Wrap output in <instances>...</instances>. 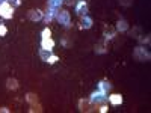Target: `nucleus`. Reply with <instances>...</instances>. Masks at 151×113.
<instances>
[{
	"label": "nucleus",
	"mask_w": 151,
	"mask_h": 113,
	"mask_svg": "<svg viewBox=\"0 0 151 113\" xmlns=\"http://www.w3.org/2000/svg\"><path fill=\"white\" fill-rule=\"evenodd\" d=\"M5 2H6L8 5H11L12 8H17V6H20L21 0H5Z\"/></svg>",
	"instance_id": "aec40b11"
},
{
	"label": "nucleus",
	"mask_w": 151,
	"mask_h": 113,
	"mask_svg": "<svg viewBox=\"0 0 151 113\" xmlns=\"http://www.w3.org/2000/svg\"><path fill=\"white\" fill-rule=\"evenodd\" d=\"M79 2H88V0H79Z\"/></svg>",
	"instance_id": "c756f323"
},
{
	"label": "nucleus",
	"mask_w": 151,
	"mask_h": 113,
	"mask_svg": "<svg viewBox=\"0 0 151 113\" xmlns=\"http://www.w3.org/2000/svg\"><path fill=\"white\" fill-rule=\"evenodd\" d=\"M133 56H134V59L136 60H139V62H148L150 59H151V54H150V51L145 48V47H136L134 50H133Z\"/></svg>",
	"instance_id": "f257e3e1"
},
{
	"label": "nucleus",
	"mask_w": 151,
	"mask_h": 113,
	"mask_svg": "<svg viewBox=\"0 0 151 113\" xmlns=\"http://www.w3.org/2000/svg\"><path fill=\"white\" fill-rule=\"evenodd\" d=\"M107 99L110 101L112 106H121L122 104V97L119 94H112V95L107 97Z\"/></svg>",
	"instance_id": "9d476101"
},
{
	"label": "nucleus",
	"mask_w": 151,
	"mask_h": 113,
	"mask_svg": "<svg viewBox=\"0 0 151 113\" xmlns=\"http://www.w3.org/2000/svg\"><path fill=\"white\" fill-rule=\"evenodd\" d=\"M27 17H29V20H30V21L36 23V21L42 20V17H44V12H41L40 9H30V11L27 12Z\"/></svg>",
	"instance_id": "39448f33"
},
{
	"label": "nucleus",
	"mask_w": 151,
	"mask_h": 113,
	"mask_svg": "<svg viewBox=\"0 0 151 113\" xmlns=\"http://www.w3.org/2000/svg\"><path fill=\"white\" fill-rule=\"evenodd\" d=\"M26 101H27L30 106L40 104V103H38V95H36V94H32V92H29V94L26 95Z\"/></svg>",
	"instance_id": "2eb2a0df"
},
{
	"label": "nucleus",
	"mask_w": 151,
	"mask_h": 113,
	"mask_svg": "<svg viewBox=\"0 0 151 113\" xmlns=\"http://www.w3.org/2000/svg\"><path fill=\"white\" fill-rule=\"evenodd\" d=\"M6 87L9 91H15V89H18V80L17 79H8L6 80Z\"/></svg>",
	"instance_id": "4468645a"
},
{
	"label": "nucleus",
	"mask_w": 151,
	"mask_h": 113,
	"mask_svg": "<svg viewBox=\"0 0 151 113\" xmlns=\"http://www.w3.org/2000/svg\"><path fill=\"white\" fill-rule=\"evenodd\" d=\"M58 60H59V57H58L56 54H53V53H52V54H50V57L47 59V64H50V65H53V64H56Z\"/></svg>",
	"instance_id": "6ab92c4d"
},
{
	"label": "nucleus",
	"mask_w": 151,
	"mask_h": 113,
	"mask_svg": "<svg viewBox=\"0 0 151 113\" xmlns=\"http://www.w3.org/2000/svg\"><path fill=\"white\" fill-rule=\"evenodd\" d=\"M2 3H5V0H0V5H2Z\"/></svg>",
	"instance_id": "c85d7f7f"
},
{
	"label": "nucleus",
	"mask_w": 151,
	"mask_h": 113,
	"mask_svg": "<svg viewBox=\"0 0 151 113\" xmlns=\"http://www.w3.org/2000/svg\"><path fill=\"white\" fill-rule=\"evenodd\" d=\"M56 20L65 27H70L71 26V17H70V12L68 11H58L56 14Z\"/></svg>",
	"instance_id": "f03ea898"
},
{
	"label": "nucleus",
	"mask_w": 151,
	"mask_h": 113,
	"mask_svg": "<svg viewBox=\"0 0 151 113\" xmlns=\"http://www.w3.org/2000/svg\"><path fill=\"white\" fill-rule=\"evenodd\" d=\"M52 36V30H50L48 27H45L42 32H41V38H50Z\"/></svg>",
	"instance_id": "412c9836"
},
{
	"label": "nucleus",
	"mask_w": 151,
	"mask_h": 113,
	"mask_svg": "<svg viewBox=\"0 0 151 113\" xmlns=\"http://www.w3.org/2000/svg\"><path fill=\"white\" fill-rule=\"evenodd\" d=\"M56 14H58V12H56V11H52V9H48V11L45 12V15H44L42 18H44V21H45V23L48 24L50 21H53V18L56 17Z\"/></svg>",
	"instance_id": "f3484780"
},
{
	"label": "nucleus",
	"mask_w": 151,
	"mask_h": 113,
	"mask_svg": "<svg viewBox=\"0 0 151 113\" xmlns=\"http://www.w3.org/2000/svg\"><path fill=\"white\" fill-rule=\"evenodd\" d=\"M60 5H62V0H47V6L48 9H52V11H59L60 9Z\"/></svg>",
	"instance_id": "ddd939ff"
},
{
	"label": "nucleus",
	"mask_w": 151,
	"mask_h": 113,
	"mask_svg": "<svg viewBox=\"0 0 151 113\" xmlns=\"http://www.w3.org/2000/svg\"><path fill=\"white\" fill-rule=\"evenodd\" d=\"M50 54H52V50H44V48L40 50V57H41L44 62H47V59L50 57Z\"/></svg>",
	"instance_id": "a211bd4d"
},
{
	"label": "nucleus",
	"mask_w": 151,
	"mask_h": 113,
	"mask_svg": "<svg viewBox=\"0 0 151 113\" xmlns=\"http://www.w3.org/2000/svg\"><path fill=\"white\" fill-rule=\"evenodd\" d=\"M119 5L121 6H125V8H129L133 5V0H119Z\"/></svg>",
	"instance_id": "5701e85b"
},
{
	"label": "nucleus",
	"mask_w": 151,
	"mask_h": 113,
	"mask_svg": "<svg viewBox=\"0 0 151 113\" xmlns=\"http://www.w3.org/2000/svg\"><path fill=\"white\" fill-rule=\"evenodd\" d=\"M76 14H77L79 17L88 15V5H86V2H77V5H76Z\"/></svg>",
	"instance_id": "423d86ee"
},
{
	"label": "nucleus",
	"mask_w": 151,
	"mask_h": 113,
	"mask_svg": "<svg viewBox=\"0 0 151 113\" xmlns=\"http://www.w3.org/2000/svg\"><path fill=\"white\" fill-rule=\"evenodd\" d=\"M6 33H8V27L3 23H0V36H6Z\"/></svg>",
	"instance_id": "4be33fe9"
},
{
	"label": "nucleus",
	"mask_w": 151,
	"mask_h": 113,
	"mask_svg": "<svg viewBox=\"0 0 151 113\" xmlns=\"http://www.w3.org/2000/svg\"><path fill=\"white\" fill-rule=\"evenodd\" d=\"M55 47V41L52 38H41V48L44 50H53Z\"/></svg>",
	"instance_id": "1a4fd4ad"
},
{
	"label": "nucleus",
	"mask_w": 151,
	"mask_h": 113,
	"mask_svg": "<svg viewBox=\"0 0 151 113\" xmlns=\"http://www.w3.org/2000/svg\"><path fill=\"white\" fill-rule=\"evenodd\" d=\"M92 24H94L92 18H91V17H88V15H85V17H82L80 29H91V27H92Z\"/></svg>",
	"instance_id": "9b49d317"
},
{
	"label": "nucleus",
	"mask_w": 151,
	"mask_h": 113,
	"mask_svg": "<svg viewBox=\"0 0 151 113\" xmlns=\"http://www.w3.org/2000/svg\"><path fill=\"white\" fill-rule=\"evenodd\" d=\"M107 51V44L106 41H101V42H97L95 44V53L97 54H104Z\"/></svg>",
	"instance_id": "f8f14e48"
},
{
	"label": "nucleus",
	"mask_w": 151,
	"mask_h": 113,
	"mask_svg": "<svg viewBox=\"0 0 151 113\" xmlns=\"http://www.w3.org/2000/svg\"><path fill=\"white\" fill-rule=\"evenodd\" d=\"M107 101V97H106V94H103L101 91H97V92H92L91 94V97H89V103L91 104H103V103H106Z\"/></svg>",
	"instance_id": "7ed1b4c3"
},
{
	"label": "nucleus",
	"mask_w": 151,
	"mask_h": 113,
	"mask_svg": "<svg viewBox=\"0 0 151 113\" xmlns=\"http://www.w3.org/2000/svg\"><path fill=\"white\" fill-rule=\"evenodd\" d=\"M0 17L6 18V20L12 18V17H14V8H12L11 5H8L6 2L2 3V5H0Z\"/></svg>",
	"instance_id": "20e7f679"
},
{
	"label": "nucleus",
	"mask_w": 151,
	"mask_h": 113,
	"mask_svg": "<svg viewBox=\"0 0 151 113\" xmlns=\"http://www.w3.org/2000/svg\"><path fill=\"white\" fill-rule=\"evenodd\" d=\"M127 29H129L127 21H125L124 18H119V20H118V23H116V30H119V32H125Z\"/></svg>",
	"instance_id": "dca6fc26"
},
{
	"label": "nucleus",
	"mask_w": 151,
	"mask_h": 113,
	"mask_svg": "<svg viewBox=\"0 0 151 113\" xmlns=\"http://www.w3.org/2000/svg\"><path fill=\"white\" fill-rule=\"evenodd\" d=\"M142 44H150V35H147L145 38H139Z\"/></svg>",
	"instance_id": "a878e982"
},
{
	"label": "nucleus",
	"mask_w": 151,
	"mask_h": 113,
	"mask_svg": "<svg viewBox=\"0 0 151 113\" xmlns=\"http://www.w3.org/2000/svg\"><path fill=\"white\" fill-rule=\"evenodd\" d=\"M98 110H100V112H101V113H106V112H107V106H104V104H103V106H101V107H100Z\"/></svg>",
	"instance_id": "bb28decb"
},
{
	"label": "nucleus",
	"mask_w": 151,
	"mask_h": 113,
	"mask_svg": "<svg viewBox=\"0 0 151 113\" xmlns=\"http://www.w3.org/2000/svg\"><path fill=\"white\" fill-rule=\"evenodd\" d=\"M116 35V29L115 27H112V26H104L103 29V36H104V39L109 41V39H113Z\"/></svg>",
	"instance_id": "0eeeda50"
},
{
	"label": "nucleus",
	"mask_w": 151,
	"mask_h": 113,
	"mask_svg": "<svg viewBox=\"0 0 151 113\" xmlns=\"http://www.w3.org/2000/svg\"><path fill=\"white\" fill-rule=\"evenodd\" d=\"M139 32H141V27H134L132 30V36L133 38H139Z\"/></svg>",
	"instance_id": "393cba45"
},
{
	"label": "nucleus",
	"mask_w": 151,
	"mask_h": 113,
	"mask_svg": "<svg viewBox=\"0 0 151 113\" xmlns=\"http://www.w3.org/2000/svg\"><path fill=\"white\" fill-rule=\"evenodd\" d=\"M110 89H112V84H110V82H109V80H106V79H104V80H101V82L98 83V91H101L103 94H106V95H107V94L110 92Z\"/></svg>",
	"instance_id": "6e6552de"
},
{
	"label": "nucleus",
	"mask_w": 151,
	"mask_h": 113,
	"mask_svg": "<svg viewBox=\"0 0 151 113\" xmlns=\"http://www.w3.org/2000/svg\"><path fill=\"white\" fill-rule=\"evenodd\" d=\"M0 113H9V109L8 107H0Z\"/></svg>",
	"instance_id": "cd10ccee"
},
{
	"label": "nucleus",
	"mask_w": 151,
	"mask_h": 113,
	"mask_svg": "<svg viewBox=\"0 0 151 113\" xmlns=\"http://www.w3.org/2000/svg\"><path fill=\"white\" fill-rule=\"evenodd\" d=\"M79 110H80V112H85V110H86V101H85L83 98L79 101Z\"/></svg>",
	"instance_id": "b1692460"
}]
</instances>
